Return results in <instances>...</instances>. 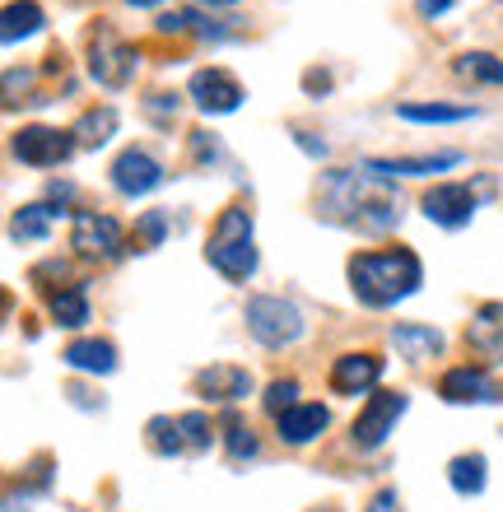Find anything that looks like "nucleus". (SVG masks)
<instances>
[{
	"label": "nucleus",
	"mask_w": 503,
	"mask_h": 512,
	"mask_svg": "<svg viewBox=\"0 0 503 512\" xmlns=\"http://www.w3.org/2000/svg\"><path fill=\"white\" fill-rule=\"evenodd\" d=\"M317 215L359 233H387L401 224V196L387 187V177H373L364 168H331L322 173Z\"/></svg>",
	"instance_id": "obj_1"
},
{
	"label": "nucleus",
	"mask_w": 503,
	"mask_h": 512,
	"mask_svg": "<svg viewBox=\"0 0 503 512\" xmlns=\"http://www.w3.org/2000/svg\"><path fill=\"white\" fill-rule=\"evenodd\" d=\"M424 284V266L410 247H382V252L350 256V289L364 308H392Z\"/></svg>",
	"instance_id": "obj_2"
},
{
	"label": "nucleus",
	"mask_w": 503,
	"mask_h": 512,
	"mask_svg": "<svg viewBox=\"0 0 503 512\" xmlns=\"http://www.w3.org/2000/svg\"><path fill=\"white\" fill-rule=\"evenodd\" d=\"M205 261L224 275L229 284H247L257 275V247H252V210L247 205H229L219 210L210 243H205Z\"/></svg>",
	"instance_id": "obj_3"
},
{
	"label": "nucleus",
	"mask_w": 503,
	"mask_h": 512,
	"mask_svg": "<svg viewBox=\"0 0 503 512\" xmlns=\"http://www.w3.org/2000/svg\"><path fill=\"white\" fill-rule=\"evenodd\" d=\"M247 331H252V340L257 345H266V350H285V345H294V340L303 336V312L289 303V298L280 294H257L247 298Z\"/></svg>",
	"instance_id": "obj_4"
},
{
	"label": "nucleus",
	"mask_w": 503,
	"mask_h": 512,
	"mask_svg": "<svg viewBox=\"0 0 503 512\" xmlns=\"http://www.w3.org/2000/svg\"><path fill=\"white\" fill-rule=\"evenodd\" d=\"M406 405H410L406 391H373L368 405L350 424V443L359 447V452H378V447L396 433V419L406 415Z\"/></svg>",
	"instance_id": "obj_5"
},
{
	"label": "nucleus",
	"mask_w": 503,
	"mask_h": 512,
	"mask_svg": "<svg viewBox=\"0 0 503 512\" xmlns=\"http://www.w3.org/2000/svg\"><path fill=\"white\" fill-rule=\"evenodd\" d=\"M70 247L89 261H117L126 252V229L122 219L98 215V210H75L70 215Z\"/></svg>",
	"instance_id": "obj_6"
},
{
	"label": "nucleus",
	"mask_w": 503,
	"mask_h": 512,
	"mask_svg": "<svg viewBox=\"0 0 503 512\" xmlns=\"http://www.w3.org/2000/svg\"><path fill=\"white\" fill-rule=\"evenodd\" d=\"M136 66H140V52L131 42L117 38V33H108V28L89 42V75L103 89H126V84L136 80Z\"/></svg>",
	"instance_id": "obj_7"
},
{
	"label": "nucleus",
	"mask_w": 503,
	"mask_h": 512,
	"mask_svg": "<svg viewBox=\"0 0 503 512\" xmlns=\"http://www.w3.org/2000/svg\"><path fill=\"white\" fill-rule=\"evenodd\" d=\"M10 149L28 168H56L80 149V140H75V131H56V126H24V131H14Z\"/></svg>",
	"instance_id": "obj_8"
},
{
	"label": "nucleus",
	"mask_w": 503,
	"mask_h": 512,
	"mask_svg": "<svg viewBox=\"0 0 503 512\" xmlns=\"http://www.w3.org/2000/svg\"><path fill=\"white\" fill-rule=\"evenodd\" d=\"M476 187L471 182H438L434 191H424V219L438 229H466L476 219Z\"/></svg>",
	"instance_id": "obj_9"
},
{
	"label": "nucleus",
	"mask_w": 503,
	"mask_h": 512,
	"mask_svg": "<svg viewBox=\"0 0 503 512\" xmlns=\"http://www.w3.org/2000/svg\"><path fill=\"white\" fill-rule=\"evenodd\" d=\"M187 94H191V103L201 112H210V117H224V112H238L243 108V84L233 80L229 70H219V66H205V70H196L191 75V84H187Z\"/></svg>",
	"instance_id": "obj_10"
},
{
	"label": "nucleus",
	"mask_w": 503,
	"mask_h": 512,
	"mask_svg": "<svg viewBox=\"0 0 503 512\" xmlns=\"http://www.w3.org/2000/svg\"><path fill=\"white\" fill-rule=\"evenodd\" d=\"M112 187L122 191V196H150L154 187H164V163L154 159L150 149H122L117 159H112Z\"/></svg>",
	"instance_id": "obj_11"
},
{
	"label": "nucleus",
	"mask_w": 503,
	"mask_h": 512,
	"mask_svg": "<svg viewBox=\"0 0 503 512\" xmlns=\"http://www.w3.org/2000/svg\"><path fill=\"white\" fill-rule=\"evenodd\" d=\"M438 396L448 405H499L503 401V387L485 373V368H448L443 373V382H438Z\"/></svg>",
	"instance_id": "obj_12"
},
{
	"label": "nucleus",
	"mask_w": 503,
	"mask_h": 512,
	"mask_svg": "<svg viewBox=\"0 0 503 512\" xmlns=\"http://www.w3.org/2000/svg\"><path fill=\"white\" fill-rule=\"evenodd\" d=\"M462 163V149H438V154H415V159H364V173L373 177H429V173H448Z\"/></svg>",
	"instance_id": "obj_13"
},
{
	"label": "nucleus",
	"mask_w": 503,
	"mask_h": 512,
	"mask_svg": "<svg viewBox=\"0 0 503 512\" xmlns=\"http://www.w3.org/2000/svg\"><path fill=\"white\" fill-rule=\"evenodd\" d=\"M382 378V359L378 354H340L331 364V391L336 396H364Z\"/></svg>",
	"instance_id": "obj_14"
},
{
	"label": "nucleus",
	"mask_w": 503,
	"mask_h": 512,
	"mask_svg": "<svg viewBox=\"0 0 503 512\" xmlns=\"http://www.w3.org/2000/svg\"><path fill=\"white\" fill-rule=\"evenodd\" d=\"M196 391H201L205 401H219V405H233L252 396V373L238 364H210L196 373Z\"/></svg>",
	"instance_id": "obj_15"
},
{
	"label": "nucleus",
	"mask_w": 503,
	"mask_h": 512,
	"mask_svg": "<svg viewBox=\"0 0 503 512\" xmlns=\"http://www.w3.org/2000/svg\"><path fill=\"white\" fill-rule=\"evenodd\" d=\"M331 424V410L327 405H294V410H285V415L275 419V433H280V443L289 447H308L317 438V433H327Z\"/></svg>",
	"instance_id": "obj_16"
},
{
	"label": "nucleus",
	"mask_w": 503,
	"mask_h": 512,
	"mask_svg": "<svg viewBox=\"0 0 503 512\" xmlns=\"http://www.w3.org/2000/svg\"><path fill=\"white\" fill-rule=\"evenodd\" d=\"M61 364L75 368V373H94V378H108L117 368V345L112 340H98V336H84V340H70L61 350Z\"/></svg>",
	"instance_id": "obj_17"
},
{
	"label": "nucleus",
	"mask_w": 503,
	"mask_h": 512,
	"mask_svg": "<svg viewBox=\"0 0 503 512\" xmlns=\"http://www.w3.org/2000/svg\"><path fill=\"white\" fill-rule=\"evenodd\" d=\"M392 345L406 359H434L438 350H443V331H434V326H415V322H401V326H392Z\"/></svg>",
	"instance_id": "obj_18"
},
{
	"label": "nucleus",
	"mask_w": 503,
	"mask_h": 512,
	"mask_svg": "<svg viewBox=\"0 0 503 512\" xmlns=\"http://www.w3.org/2000/svg\"><path fill=\"white\" fill-rule=\"evenodd\" d=\"M56 215H61V210H52L47 201L19 205V210H14V219H10V238H14V243H42V238L52 233V219Z\"/></svg>",
	"instance_id": "obj_19"
},
{
	"label": "nucleus",
	"mask_w": 503,
	"mask_h": 512,
	"mask_svg": "<svg viewBox=\"0 0 503 512\" xmlns=\"http://www.w3.org/2000/svg\"><path fill=\"white\" fill-rule=\"evenodd\" d=\"M47 308H52L56 326H84L89 322V289L84 284H66V289H56L52 298H47Z\"/></svg>",
	"instance_id": "obj_20"
},
{
	"label": "nucleus",
	"mask_w": 503,
	"mask_h": 512,
	"mask_svg": "<svg viewBox=\"0 0 503 512\" xmlns=\"http://www.w3.org/2000/svg\"><path fill=\"white\" fill-rule=\"evenodd\" d=\"M42 24H47V14H42L38 0H10V5H5V28H0V38L5 42L33 38Z\"/></svg>",
	"instance_id": "obj_21"
},
{
	"label": "nucleus",
	"mask_w": 503,
	"mask_h": 512,
	"mask_svg": "<svg viewBox=\"0 0 503 512\" xmlns=\"http://www.w3.org/2000/svg\"><path fill=\"white\" fill-rule=\"evenodd\" d=\"M396 117H401V122L443 126V122H466V117H476V108H466V103H401Z\"/></svg>",
	"instance_id": "obj_22"
},
{
	"label": "nucleus",
	"mask_w": 503,
	"mask_h": 512,
	"mask_svg": "<svg viewBox=\"0 0 503 512\" xmlns=\"http://www.w3.org/2000/svg\"><path fill=\"white\" fill-rule=\"evenodd\" d=\"M490 466H485V457L480 452H462V457H452V466H448V480H452V489L462 494V499H471V494H480L485 489V480H490Z\"/></svg>",
	"instance_id": "obj_23"
},
{
	"label": "nucleus",
	"mask_w": 503,
	"mask_h": 512,
	"mask_svg": "<svg viewBox=\"0 0 503 512\" xmlns=\"http://www.w3.org/2000/svg\"><path fill=\"white\" fill-rule=\"evenodd\" d=\"M112 135H117V108H89L80 122H75V140H80V149L108 145Z\"/></svg>",
	"instance_id": "obj_24"
},
{
	"label": "nucleus",
	"mask_w": 503,
	"mask_h": 512,
	"mask_svg": "<svg viewBox=\"0 0 503 512\" xmlns=\"http://www.w3.org/2000/svg\"><path fill=\"white\" fill-rule=\"evenodd\" d=\"M219 429H224V447H229L233 461H252V457H257V433H252V424H247L238 410H229Z\"/></svg>",
	"instance_id": "obj_25"
},
{
	"label": "nucleus",
	"mask_w": 503,
	"mask_h": 512,
	"mask_svg": "<svg viewBox=\"0 0 503 512\" xmlns=\"http://www.w3.org/2000/svg\"><path fill=\"white\" fill-rule=\"evenodd\" d=\"M452 70H457L462 80H476V84H503V61L490 52H462L452 61Z\"/></svg>",
	"instance_id": "obj_26"
},
{
	"label": "nucleus",
	"mask_w": 503,
	"mask_h": 512,
	"mask_svg": "<svg viewBox=\"0 0 503 512\" xmlns=\"http://www.w3.org/2000/svg\"><path fill=\"white\" fill-rule=\"evenodd\" d=\"M177 419V443H182V457L187 452H205L210 438H215V424L201 415V410H187V415H173Z\"/></svg>",
	"instance_id": "obj_27"
},
{
	"label": "nucleus",
	"mask_w": 503,
	"mask_h": 512,
	"mask_svg": "<svg viewBox=\"0 0 503 512\" xmlns=\"http://www.w3.org/2000/svg\"><path fill=\"white\" fill-rule=\"evenodd\" d=\"M261 401H266V410L280 419L285 410H294V405H299V382H294V378H275L271 387H266V396H261Z\"/></svg>",
	"instance_id": "obj_28"
},
{
	"label": "nucleus",
	"mask_w": 503,
	"mask_h": 512,
	"mask_svg": "<svg viewBox=\"0 0 503 512\" xmlns=\"http://www.w3.org/2000/svg\"><path fill=\"white\" fill-rule=\"evenodd\" d=\"M164 233H168V215L164 210H145L136 224V247L145 252V247H159L164 243Z\"/></svg>",
	"instance_id": "obj_29"
},
{
	"label": "nucleus",
	"mask_w": 503,
	"mask_h": 512,
	"mask_svg": "<svg viewBox=\"0 0 503 512\" xmlns=\"http://www.w3.org/2000/svg\"><path fill=\"white\" fill-rule=\"evenodd\" d=\"M191 24H201V14H191V10H168L154 19V28L159 33H173V38H182V33H191Z\"/></svg>",
	"instance_id": "obj_30"
},
{
	"label": "nucleus",
	"mask_w": 503,
	"mask_h": 512,
	"mask_svg": "<svg viewBox=\"0 0 503 512\" xmlns=\"http://www.w3.org/2000/svg\"><path fill=\"white\" fill-rule=\"evenodd\" d=\"M364 512H401V499H396V489H378V494H373V503H368Z\"/></svg>",
	"instance_id": "obj_31"
},
{
	"label": "nucleus",
	"mask_w": 503,
	"mask_h": 512,
	"mask_svg": "<svg viewBox=\"0 0 503 512\" xmlns=\"http://www.w3.org/2000/svg\"><path fill=\"white\" fill-rule=\"evenodd\" d=\"M191 149H196V159H201V163L205 159H219V145L205 131H191Z\"/></svg>",
	"instance_id": "obj_32"
},
{
	"label": "nucleus",
	"mask_w": 503,
	"mask_h": 512,
	"mask_svg": "<svg viewBox=\"0 0 503 512\" xmlns=\"http://www.w3.org/2000/svg\"><path fill=\"white\" fill-rule=\"evenodd\" d=\"M415 5H420L424 19H434V14H448L452 10V0H415Z\"/></svg>",
	"instance_id": "obj_33"
},
{
	"label": "nucleus",
	"mask_w": 503,
	"mask_h": 512,
	"mask_svg": "<svg viewBox=\"0 0 503 512\" xmlns=\"http://www.w3.org/2000/svg\"><path fill=\"white\" fill-rule=\"evenodd\" d=\"M201 5H215V10H229V5H243V0H201Z\"/></svg>",
	"instance_id": "obj_34"
},
{
	"label": "nucleus",
	"mask_w": 503,
	"mask_h": 512,
	"mask_svg": "<svg viewBox=\"0 0 503 512\" xmlns=\"http://www.w3.org/2000/svg\"><path fill=\"white\" fill-rule=\"evenodd\" d=\"M126 5H159V0H126Z\"/></svg>",
	"instance_id": "obj_35"
},
{
	"label": "nucleus",
	"mask_w": 503,
	"mask_h": 512,
	"mask_svg": "<svg viewBox=\"0 0 503 512\" xmlns=\"http://www.w3.org/2000/svg\"><path fill=\"white\" fill-rule=\"evenodd\" d=\"M317 512H336V508H317Z\"/></svg>",
	"instance_id": "obj_36"
}]
</instances>
